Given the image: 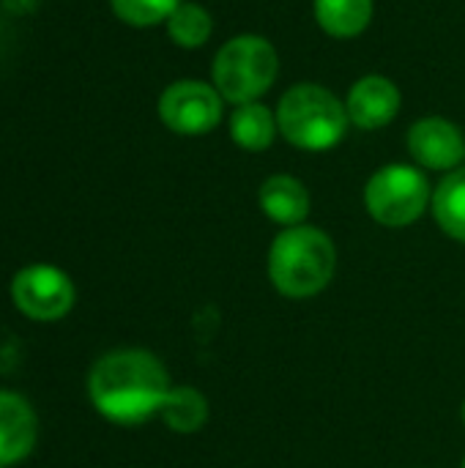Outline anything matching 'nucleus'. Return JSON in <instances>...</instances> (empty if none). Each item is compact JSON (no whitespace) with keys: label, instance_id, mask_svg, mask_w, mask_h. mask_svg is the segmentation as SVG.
Segmentation results:
<instances>
[{"label":"nucleus","instance_id":"8","mask_svg":"<svg viewBox=\"0 0 465 468\" xmlns=\"http://www.w3.org/2000/svg\"><path fill=\"white\" fill-rule=\"evenodd\" d=\"M408 151L422 167L455 170L460 162H465V137L447 118H425L411 126Z\"/></svg>","mask_w":465,"mask_h":468},{"label":"nucleus","instance_id":"17","mask_svg":"<svg viewBox=\"0 0 465 468\" xmlns=\"http://www.w3.org/2000/svg\"><path fill=\"white\" fill-rule=\"evenodd\" d=\"M110 3L115 16L134 27H151L167 22L170 14L181 5V0H110Z\"/></svg>","mask_w":465,"mask_h":468},{"label":"nucleus","instance_id":"10","mask_svg":"<svg viewBox=\"0 0 465 468\" xmlns=\"http://www.w3.org/2000/svg\"><path fill=\"white\" fill-rule=\"evenodd\" d=\"M36 414L22 395L0 392V468L30 455L36 447Z\"/></svg>","mask_w":465,"mask_h":468},{"label":"nucleus","instance_id":"3","mask_svg":"<svg viewBox=\"0 0 465 468\" xmlns=\"http://www.w3.org/2000/svg\"><path fill=\"white\" fill-rule=\"evenodd\" d=\"M345 104L315 82H299L282 93L277 104V129L301 151H329L348 129Z\"/></svg>","mask_w":465,"mask_h":468},{"label":"nucleus","instance_id":"20","mask_svg":"<svg viewBox=\"0 0 465 468\" xmlns=\"http://www.w3.org/2000/svg\"><path fill=\"white\" fill-rule=\"evenodd\" d=\"M463 167H465V162H463Z\"/></svg>","mask_w":465,"mask_h":468},{"label":"nucleus","instance_id":"16","mask_svg":"<svg viewBox=\"0 0 465 468\" xmlns=\"http://www.w3.org/2000/svg\"><path fill=\"white\" fill-rule=\"evenodd\" d=\"M211 30H214V22H211V14L197 5V3H181L170 19H167V33L170 38L178 44V47H186V49H195V47H203L208 38H211Z\"/></svg>","mask_w":465,"mask_h":468},{"label":"nucleus","instance_id":"6","mask_svg":"<svg viewBox=\"0 0 465 468\" xmlns=\"http://www.w3.org/2000/svg\"><path fill=\"white\" fill-rule=\"evenodd\" d=\"M159 118L175 134H208L222 118V96L200 80H178L159 99Z\"/></svg>","mask_w":465,"mask_h":468},{"label":"nucleus","instance_id":"11","mask_svg":"<svg viewBox=\"0 0 465 468\" xmlns=\"http://www.w3.org/2000/svg\"><path fill=\"white\" fill-rule=\"evenodd\" d=\"M260 208L269 219L296 228L310 214V192L293 176H271L260 186Z\"/></svg>","mask_w":465,"mask_h":468},{"label":"nucleus","instance_id":"13","mask_svg":"<svg viewBox=\"0 0 465 468\" xmlns=\"http://www.w3.org/2000/svg\"><path fill=\"white\" fill-rule=\"evenodd\" d=\"M318 25L334 38L359 36L373 19V0H315Z\"/></svg>","mask_w":465,"mask_h":468},{"label":"nucleus","instance_id":"14","mask_svg":"<svg viewBox=\"0 0 465 468\" xmlns=\"http://www.w3.org/2000/svg\"><path fill=\"white\" fill-rule=\"evenodd\" d=\"M433 217L444 233L465 244V167L452 170L433 192Z\"/></svg>","mask_w":465,"mask_h":468},{"label":"nucleus","instance_id":"1","mask_svg":"<svg viewBox=\"0 0 465 468\" xmlns=\"http://www.w3.org/2000/svg\"><path fill=\"white\" fill-rule=\"evenodd\" d=\"M170 389L164 365L140 348L101 356L88 378V392L96 411L115 425H140L162 414Z\"/></svg>","mask_w":465,"mask_h":468},{"label":"nucleus","instance_id":"19","mask_svg":"<svg viewBox=\"0 0 465 468\" xmlns=\"http://www.w3.org/2000/svg\"><path fill=\"white\" fill-rule=\"evenodd\" d=\"M463 468H465V461H463Z\"/></svg>","mask_w":465,"mask_h":468},{"label":"nucleus","instance_id":"18","mask_svg":"<svg viewBox=\"0 0 465 468\" xmlns=\"http://www.w3.org/2000/svg\"><path fill=\"white\" fill-rule=\"evenodd\" d=\"M463 420H465V406H463Z\"/></svg>","mask_w":465,"mask_h":468},{"label":"nucleus","instance_id":"5","mask_svg":"<svg viewBox=\"0 0 465 468\" xmlns=\"http://www.w3.org/2000/svg\"><path fill=\"white\" fill-rule=\"evenodd\" d=\"M433 200L428 178L411 165L381 167L365 189V206L370 217L386 228H406L422 217Z\"/></svg>","mask_w":465,"mask_h":468},{"label":"nucleus","instance_id":"9","mask_svg":"<svg viewBox=\"0 0 465 468\" xmlns=\"http://www.w3.org/2000/svg\"><path fill=\"white\" fill-rule=\"evenodd\" d=\"M400 101L403 96L392 80L381 74H370V77H362L348 90L345 110H348V118L359 129H384L400 112Z\"/></svg>","mask_w":465,"mask_h":468},{"label":"nucleus","instance_id":"7","mask_svg":"<svg viewBox=\"0 0 465 468\" xmlns=\"http://www.w3.org/2000/svg\"><path fill=\"white\" fill-rule=\"evenodd\" d=\"M11 299L33 321H58L74 307V282L58 266H25L11 280Z\"/></svg>","mask_w":465,"mask_h":468},{"label":"nucleus","instance_id":"4","mask_svg":"<svg viewBox=\"0 0 465 468\" xmlns=\"http://www.w3.org/2000/svg\"><path fill=\"white\" fill-rule=\"evenodd\" d=\"M280 58L263 36H236L214 58V88L233 104L258 101L277 80Z\"/></svg>","mask_w":465,"mask_h":468},{"label":"nucleus","instance_id":"15","mask_svg":"<svg viewBox=\"0 0 465 468\" xmlns=\"http://www.w3.org/2000/svg\"><path fill=\"white\" fill-rule=\"evenodd\" d=\"M159 417L175 433H195L208 420V403H206V398L197 389L178 387V389H170V395H167Z\"/></svg>","mask_w":465,"mask_h":468},{"label":"nucleus","instance_id":"12","mask_svg":"<svg viewBox=\"0 0 465 468\" xmlns=\"http://www.w3.org/2000/svg\"><path fill=\"white\" fill-rule=\"evenodd\" d=\"M277 132V115L260 101L238 104L230 118V137L244 151H266Z\"/></svg>","mask_w":465,"mask_h":468},{"label":"nucleus","instance_id":"2","mask_svg":"<svg viewBox=\"0 0 465 468\" xmlns=\"http://www.w3.org/2000/svg\"><path fill=\"white\" fill-rule=\"evenodd\" d=\"M337 252L332 239L310 225L285 228L269 250V277L288 299L318 296L334 277Z\"/></svg>","mask_w":465,"mask_h":468}]
</instances>
